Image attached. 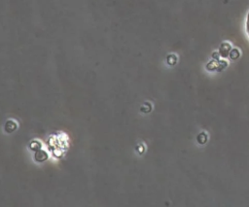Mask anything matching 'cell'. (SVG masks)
<instances>
[{"instance_id": "6da1fadb", "label": "cell", "mask_w": 249, "mask_h": 207, "mask_svg": "<svg viewBox=\"0 0 249 207\" xmlns=\"http://www.w3.org/2000/svg\"><path fill=\"white\" fill-rule=\"evenodd\" d=\"M245 30H246L247 35L249 36V11H248V13H247L246 20H245Z\"/></svg>"}]
</instances>
